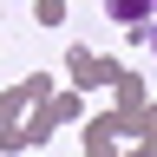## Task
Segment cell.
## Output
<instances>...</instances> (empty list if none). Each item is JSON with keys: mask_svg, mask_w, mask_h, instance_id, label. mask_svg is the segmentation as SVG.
Segmentation results:
<instances>
[{"mask_svg": "<svg viewBox=\"0 0 157 157\" xmlns=\"http://www.w3.org/2000/svg\"><path fill=\"white\" fill-rule=\"evenodd\" d=\"M144 39H151V52H157V20H151V26H144Z\"/></svg>", "mask_w": 157, "mask_h": 157, "instance_id": "2", "label": "cell"}, {"mask_svg": "<svg viewBox=\"0 0 157 157\" xmlns=\"http://www.w3.org/2000/svg\"><path fill=\"white\" fill-rule=\"evenodd\" d=\"M105 20L124 26V33H144L151 20H157V0H105Z\"/></svg>", "mask_w": 157, "mask_h": 157, "instance_id": "1", "label": "cell"}]
</instances>
